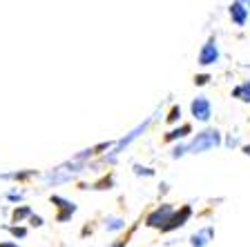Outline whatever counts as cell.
<instances>
[{
    "label": "cell",
    "instance_id": "6da1fadb",
    "mask_svg": "<svg viewBox=\"0 0 250 247\" xmlns=\"http://www.w3.org/2000/svg\"><path fill=\"white\" fill-rule=\"evenodd\" d=\"M217 145H221V134H219L217 129H206V132L194 136L192 143L188 145V152H192V154H203V152L212 150Z\"/></svg>",
    "mask_w": 250,
    "mask_h": 247
},
{
    "label": "cell",
    "instance_id": "7a4b0ae2",
    "mask_svg": "<svg viewBox=\"0 0 250 247\" xmlns=\"http://www.w3.org/2000/svg\"><path fill=\"white\" fill-rule=\"evenodd\" d=\"M190 109H192V116L197 120H201V123H206V120L210 118V114H212V105H210V100L206 96H199L192 100V105H190Z\"/></svg>",
    "mask_w": 250,
    "mask_h": 247
},
{
    "label": "cell",
    "instance_id": "3957f363",
    "mask_svg": "<svg viewBox=\"0 0 250 247\" xmlns=\"http://www.w3.org/2000/svg\"><path fill=\"white\" fill-rule=\"evenodd\" d=\"M219 60V47H217V40L214 38H210L206 45H203V49L199 52V65H212V62Z\"/></svg>",
    "mask_w": 250,
    "mask_h": 247
},
{
    "label": "cell",
    "instance_id": "277c9868",
    "mask_svg": "<svg viewBox=\"0 0 250 247\" xmlns=\"http://www.w3.org/2000/svg\"><path fill=\"white\" fill-rule=\"evenodd\" d=\"M170 216H172V207L170 205H163L161 209H156L154 214H150L147 218V225L150 227H166V223H170Z\"/></svg>",
    "mask_w": 250,
    "mask_h": 247
},
{
    "label": "cell",
    "instance_id": "5b68a950",
    "mask_svg": "<svg viewBox=\"0 0 250 247\" xmlns=\"http://www.w3.org/2000/svg\"><path fill=\"white\" fill-rule=\"evenodd\" d=\"M230 18H232L234 25H239V27L246 25V18H248V9H246L244 2H232V5H230Z\"/></svg>",
    "mask_w": 250,
    "mask_h": 247
},
{
    "label": "cell",
    "instance_id": "8992f818",
    "mask_svg": "<svg viewBox=\"0 0 250 247\" xmlns=\"http://www.w3.org/2000/svg\"><path fill=\"white\" fill-rule=\"evenodd\" d=\"M147 123H150V120H146V123H143V125H139V127H136V129H134V132H130V134L125 136V138H123V140H121V143H119V145H116V147H114V152H112V158H114V156H116V154H119V152H121V150H123L125 145H130V143H132V140H134V138H136V136H139V134H141V132H143V129H146V127H147ZM112 158H109V160H112Z\"/></svg>",
    "mask_w": 250,
    "mask_h": 247
},
{
    "label": "cell",
    "instance_id": "52a82bcc",
    "mask_svg": "<svg viewBox=\"0 0 250 247\" xmlns=\"http://www.w3.org/2000/svg\"><path fill=\"white\" fill-rule=\"evenodd\" d=\"M212 227H206V229H199L197 234L192 236V247H206L208 245V241L212 238Z\"/></svg>",
    "mask_w": 250,
    "mask_h": 247
},
{
    "label": "cell",
    "instance_id": "ba28073f",
    "mask_svg": "<svg viewBox=\"0 0 250 247\" xmlns=\"http://www.w3.org/2000/svg\"><path fill=\"white\" fill-rule=\"evenodd\" d=\"M188 218H190V207H183L181 214H177L174 218H170V223H167V225L163 227V229H174V227H181L183 223L188 221Z\"/></svg>",
    "mask_w": 250,
    "mask_h": 247
},
{
    "label": "cell",
    "instance_id": "9c48e42d",
    "mask_svg": "<svg viewBox=\"0 0 250 247\" xmlns=\"http://www.w3.org/2000/svg\"><path fill=\"white\" fill-rule=\"evenodd\" d=\"M232 96L239 98V100H244V103H250V82H244V85H239V87H234Z\"/></svg>",
    "mask_w": 250,
    "mask_h": 247
},
{
    "label": "cell",
    "instance_id": "30bf717a",
    "mask_svg": "<svg viewBox=\"0 0 250 247\" xmlns=\"http://www.w3.org/2000/svg\"><path fill=\"white\" fill-rule=\"evenodd\" d=\"M123 227H125L123 218L112 216V218H107V221H105V229H109V232H119V229H123Z\"/></svg>",
    "mask_w": 250,
    "mask_h": 247
},
{
    "label": "cell",
    "instance_id": "8fae6325",
    "mask_svg": "<svg viewBox=\"0 0 250 247\" xmlns=\"http://www.w3.org/2000/svg\"><path fill=\"white\" fill-rule=\"evenodd\" d=\"M188 132H190V127H188V125H183L181 129H177V132H172L170 136H167V140H174V138H181V136H186Z\"/></svg>",
    "mask_w": 250,
    "mask_h": 247
},
{
    "label": "cell",
    "instance_id": "7c38bea8",
    "mask_svg": "<svg viewBox=\"0 0 250 247\" xmlns=\"http://www.w3.org/2000/svg\"><path fill=\"white\" fill-rule=\"evenodd\" d=\"M179 116H181V109H179V107H174V109H172V114H170V116H167V118H170V120H177Z\"/></svg>",
    "mask_w": 250,
    "mask_h": 247
},
{
    "label": "cell",
    "instance_id": "4fadbf2b",
    "mask_svg": "<svg viewBox=\"0 0 250 247\" xmlns=\"http://www.w3.org/2000/svg\"><path fill=\"white\" fill-rule=\"evenodd\" d=\"M27 214H29V209H21V211L16 209V214H14V218H16V221H21V218H22V216H27Z\"/></svg>",
    "mask_w": 250,
    "mask_h": 247
},
{
    "label": "cell",
    "instance_id": "5bb4252c",
    "mask_svg": "<svg viewBox=\"0 0 250 247\" xmlns=\"http://www.w3.org/2000/svg\"><path fill=\"white\" fill-rule=\"evenodd\" d=\"M11 234H14V236H25V229H21V227H11Z\"/></svg>",
    "mask_w": 250,
    "mask_h": 247
},
{
    "label": "cell",
    "instance_id": "9a60e30c",
    "mask_svg": "<svg viewBox=\"0 0 250 247\" xmlns=\"http://www.w3.org/2000/svg\"><path fill=\"white\" fill-rule=\"evenodd\" d=\"M9 198L11 201H18V198H22V191H9Z\"/></svg>",
    "mask_w": 250,
    "mask_h": 247
},
{
    "label": "cell",
    "instance_id": "2e32d148",
    "mask_svg": "<svg viewBox=\"0 0 250 247\" xmlns=\"http://www.w3.org/2000/svg\"><path fill=\"white\" fill-rule=\"evenodd\" d=\"M197 85H206V82H208V76H197Z\"/></svg>",
    "mask_w": 250,
    "mask_h": 247
},
{
    "label": "cell",
    "instance_id": "e0dca14e",
    "mask_svg": "<svg viewBox=\"0 0 250 247\" xmlns=\"http://www.w3.org/2000/svg\"><path fill=\"white\" fill-rule=\"evenodd\" d=\"M2 247H16V245H11V243H7V245H2Z\"/></svg>",
    "mask_w": 250,
    "mask_h": 247
},
{
    "label": "cell",
    "instance_id": "ac0fdd59",
    "mask_svg": "<svg viewBox=\"0 0 250 247\" xmlns=\"http://www.w3.org/2000/svg\"><path fill=\"white\" fill-rule=\"evenodd\" d=\"M246 154H250V145H248V147H246Z\"/></svg>",
    "mask_w": 250,
    "mask_h": 247
},
{
    "label": "cell",
    "instance_id": "d6986e66",
    "mask_svg": "<svg viewBox=\"0 0 250 247\" xmlns=\"http://www.w3.org/2000/svg\"><path fill=\"white\" fill-rule=\"evenodd\" d=\"M119 247H123V245H119Z\"/></svg>",
    "mask_w": 250,
    "mask_h": 247
}]
</instances>
